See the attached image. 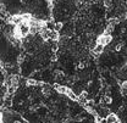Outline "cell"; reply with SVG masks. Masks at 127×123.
<instances>
[{"label":"cell","mask_w":127,"mask_h":123,"mask_svg":"<svg viewBox=\"0 0 127 123\" xmlns=\"http://www.w3.org/2000/svg\"><path fill=\"white\" fill-rule=\"evenodd\" d=\"M121 87H122V89H124V90H127V80H125V82H122V83H121Z\"/></svg>","instance_id":"obj_13"},{"label":"cell","mask_w":127,"mask_h":123,"mask_svg":"<svg viewBox=\"0 0 127 123\" xmlns=\"http://www.w3.org/2000/svg\"><path fill=\"white\" fill-rule=\"evenodd\" d=\"M51 50H53L54 52H56V51H58V44H56V42L53 44V46H51Z\"/></svg>","instance_id":"obj_12"},{"label":"cell","mask_w":127,"mask_h":123,"mask_svg":"<svg viewBox=\"0 0 127 123\" xmlns=\"http://www.w3.org/2000/svg\"><path fill=\"white\" fill-rule=\"evenodd\" d=\"M121 48H122V44H119V45L116 46V50H117V51H119V50H120V49H121Z\"/></svg>","instance_id":"obj_14"},{"label":"cell","mask_w":127,"mask_h":123,"mask_svg":"<svg viewBox=\"0 0 127 123\" xmlns=\"http://www.w3.org/2000/svg\"><path fill=\"white\" fill-rule=\"evenodd\" d=\"M27 84H28V85H34V87H35V85H40L42 83H39V82H37V80H34V79H28V80H27Z\"/></svg>","instance_id":"obj_9"},{"label":"cell","mask_w":127,"mask_h":123,"mask_svg":"<svg viewBox=\"0 0 127 123\" xmlns=\"http://www.w3.org/2000/svg\"><path fill=\"white\" fill-rule=\"evenodd\" d=\"M47 1H49V2H50V1H51V0H47Z\"/></svg>","instance_id":"obj_16"},{"label":"cell","mask_w":127,"mask_h":123,"mask_svg":"<svg viewBox=\"0 0 127 123\" xmlns=\"http://www.w3.org/2000/svg\"><path fill=\"white\" fill-rule=\"evenodd\" d=\"M125 18H127V12H126V15H125Z\"/></svg>","instance_id":"obj_15"},{"label":"cell","mask_w":127,"mask_h":123,"mask_svg":"<svg viewBox=\"0 0 127 123\" xmlns=\"http://www.w3.org/2000/svg\"><path fill=\"white\" fill-rule=\"evenodd\" d=\"M66 95H67V96H68V98H70L71 100H78V96H77V95H76L75 93L72 92L71 89H68V90H67Z\"/></svg>","instance_id":"obj_5"},{"label":"cell","mask_w":127,"mask_h":123,"mask_svg":"<svg viewBox=\"0 0 127 123\" xmlns=\"http://www.w3.org/2000/svg\"><path fill=\"white\" fill-rule=\"evenodd\" d=\"M105 118H106L108 123H116V122H119V118H117V116H116L115 113H109Z\"/></svg>","instance_id":"obj_3"},{"label":"cell","mask_w":127,"mask_h":123,"mask_svg":"<svg viewBox=\"0 0 127 123\" xmlns=\"http://www.w3.org/2000/svg\"><path fill=\"white\" fill-rule=\"evenodd\" d=\"M111 35L110 34H103V35H100L99 38H98V40H96V43L98 44H103V45H108L109 43L111 42Z\"/></svg>","instance_id":"obj_1"},{"label":"cell","mask_w":127,"mask_h":123,"mask_svg":"<svg viewBox=\"0 0 127 123\" xmlns=\"http://www.w3.org/2000/svg\"><path fill=\"white\" fill-rule=\"evenodd\" d=\"M111 98L110 96H108V95H104L103 98H101V102H103V105L104 104H106V105H109V104H111Z\"/></svg>","instance_id":"obj_6"},{"label":"cell","mask_w":127,"mask_h":123,"mask_svg":"<svg viewBox=\"0 0 127 123\" xmlns=\"http://www.w3.org/2000/svg\"><path fill=\"white\" fill-rule=\"evenodd\" d=\"M63 27H64V23H61V22H56V23H54V31L60 32L61 29H63Z\"/></svg>","instance_id":"obj_7"},{"label":"cell","mask_w":127,"mask_h":123,"mask_svg":"<svg viewBox=\"0 0 127 123\" xmlns=\"http://www.w3.org/2000/svg\"><path fill=\"white\" fill-rule=\"evenodd\" d=\"M59 38H60V35H59V32L51 29V32H50V39H51V40H54V42H56Z\"/></svg>","instance_id":"obj_4"},{"label":"cell","mask_w":127,"mask_h":123,"mask_svg":"<svg viewBox=\"0 0 127 123\" xmlns=\"http://www.w3.org/2000/svg\"><path fill=\"white\" fill-rule=\"evenodd\" d=\"M114 28H115V26L114 25H108V27L105 28V34H110L111 32H114Z\"/></svg>","instance_id":"obj_8"},{"label":"cell","mask_w":127,"mask_h":123,"mask_svg":"<svg viewBox=\"0 0 127 123\" xmlns=\"http://www.w3.org/2000/svg\"><path fill=\"white\" fill-rule=\"evenodd\" d=\"M43 94H44L45 96H49V95H50V88H49V87L43 88Z\"/></svg>","instance_id":"obj_10"},{"label":"cell","mask_w":127,"mask_h":123,"mask_svg":"<svg viewBox=\"0 0 127 123\" xmlns=\"http://www.w3.org/2000/svg\"><path fill=\"white\" fill-rule=\"evenodd\" d=\"M104 51V45L103 44H96L94 46V49H93V51H92V54L94 55V56H98L99 54H101Z\"/></svg>","instance_id":"obj_2"},{"label":"cell","mask_w":127,"mask_h":123,"mask_svg":"<svg viewBox=\"0 0 127 123\" xmlns=\"http://www.w3.org/2000/svg\"><path fill=\"white\" fill-rule=\"evenodd\" d=\"M104 5L106 7H110L111 5H112V0H104Z\"/></svg>","instance_id":"obj_11"}]
</instances>
